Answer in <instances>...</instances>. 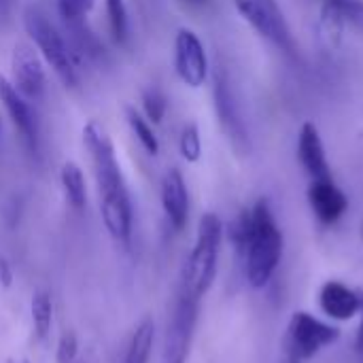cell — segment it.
Instances as JSON below:
<instances>
[{"instance_id": "cell-8", "label": "cell", "mask_w": 363, "mask_h": 363, "mask_svg": "<svg viewBox=\"0 0 363 363\" xmlns=\"http://www.w3.org/2000/svg\"><path fill=\"white\" fill-rule=\"evenodd\" d=\"M340 338V330L313 317L311 313H296L289 323V349L300 359H311L325 347Z\"/></svg>"}, {"instance_id": "cell-22", "label": "cell", "mask_w": 363, "mask_h": 363, "mask_svg": "<svg viewBox=\"0 0 363 363\" xmlns=\"http://www.w3.org/2000/svg\"><path fill=\"white\" fill-rule=\"evenodd\" d=\"M125 119H128V125H130V130L134 132L136 140L143 145V149H145L149 155H157L160 143H157V136H155L153 128L149 125V121H147L134 106H125Z\"/></svg>"}, {"instance_id": "cell-5", "label": "cell", "mask_w": 363, "mask_h": 363, "mask_svg": "<svg viewBox=\"0 0 363 363\" xmlns=\"http://www.w3.org/2000/svg\"><path fill=\"white\" fill-rule=\"evenodd\" d=\"M234 6L253 26V30L270 40L277 49L287 55L298 53L296 40L277 0H234Z\"/></svg>"}, {"instance_id": "cell-25", "label": "cell", "mask_w": 363, "mask_h": 363, "mask_svg": "<svg viewBox=\"0 0 363 363\" xmlns=\"http://www.w3.org/2000/svg\"><path fill=\"white\" fill-rule=\"evenodd\" d=\"M143 108H145V115L149 121L160 123L168 108V100H166L164 91L160 87H147L143 91Z\"/></svg>"}, {"instance_id": "cell-33", "label": "cell", "mask_w": 363, "mask_h": 363, "mask_svg": "<svg viewBox=\"0 0 363 363\" xmlns=\"http://www.w3.org/2000/svg\"><path fill=\"white\" fill-rule=\"evenodd\" d=\"M285 363H300V357H298V355H296V353L289 349V353H287V362Z\"/></svg>"}, {"instance_id": "cell-10", "label": "cell", "mask_w": 363, "mask_h": 363, "mask_svg": "<svg viewBox=\"0 0 363 363\" xmlns=\"http://www.w3.org/2000/svg\"><path fill=\"white\" fill-rule=\"evenodd\" d=\"M11 74H13V85L15 89L26 98V100H40L47 87V79H45V70L43 64L36 55V51L26 45L19 43L13 49L11 55Z\"/></svg>"}, {"instance_id": "cell-1", "label": "cell", "mask_w": 363, "mask_h": 363, "mask_svg": "<svg viewBox=\"0 0 363 363\" xmlns=\"http://www.w3.org/2000/svg\"><path fill=\"white\" fill-rule=\"evenodd\" d=\"M247 281L251 287L262 289L274 277L283 257V234L277 225L268 200H257L251 208V238L245 251Z\"/></svg>"}, {"instance_id": "cell-34", "label": "cell", "mask_w": 363, "mask_h": 363, "mask_svg": "<svg viewBox=\"0 0 363 363\" xmlns=\"http://www.w3.org/2000/svg\"><path fill=\"white\" fill-rule=\"evenodd\" d=\"M79 363H96V362H94L91 357H83V359H81V362H79Z\"/></svg>"}, {"instance_id": "cell-13", "label": "cell", "mask_w": 363, "mask_h": 363, "mask_svg": "<svg viewBox=\"0 0 363 363\" xmlns=\"http://www.w3.org/2000/svg\"><path fill=\"white\" fill-rule=\"evenodd\" d=\"M298 157L302 168L308 172V177L315 179H330V164L325 157V147L319 134V128L313 121H306L300 128L298 136Z\"/></svg>"}, {"instance_id": "cell-16", "label": "cell", "mask_w": 363, "mask_h": 363, "mask_svg": "<svg viewBox=\"0 0 363 363\" xmlns=\"http://www.w3.org/2000/svg\"><path fill=\"white\" fill-rule=\"evenodd\" d=\"M162 206L174 230H183L189 219V194L183 174L172 168L162 181Z\"/></svg>"}, {"instance_id": "cell-24", "label": "cell", "mask_w": 363, "mask_h": 363, "mask_svg": "<svg viewBox=\"0 0 363 363\" xmlns=\"http://www.w3.org/2000/svg\"><path fill=\"white\" fill-rule=\"evenodd\" d=\"M228 234H230V240H232L234 249L240 255H245L249 238H251V211H240L238 217L230 223Z\"/></svg>"}, {"instance_id": "cell-28", "label": "cell", "mask_w": 363, "mask_h": 363, "mask_svg": "<svg viewBox=\"0 0 363 363\" xmlns=\"http://www.w3.org/2000/svg\"><path fill=\"white\" fill-rule=\"evenodd\" d=\"M91 6H94V0H57V13L64 19V23L85 19Z\"/></svg>"}, {"instance_id": "cell-29", "label": "cell", "mask_w": 363, "mask_h": 363, "mask_svg": "<svg viewBox=\"0 0 363 363\" xmlns=\"http://www.w3.org/2000/svg\"><path fill=\"white\" fill-rule=\"evenodd\" d=\"M330 2L338 6L345 21H351L363 30V0H330Z\"/></svg>"}, {"instance_id": "cell-4", "label": "cell", "mask_w": 363, "mask_h": 363, "mask_svg": "<svg viewBox=\"0 0 363 363\" xmlns=\"http://www.w3.org/2000/svg\"><path fill=\"white\" fill-rule=\"evenodd\" d=\"M198 313H200V300L187 294L185 289H179V298L166 330L162 363H187L194 334H196Z\"/></svg>"}, {"instance_id": "cell-32", "label": "cell", "mask_w": 363, "mask_h": 363, "mask_svg": "<svg viewBox=\"0 0 363 363\" xmlns=\"http://www.w3.org/2000/svg\"><path fill=\"white\" fill-rule=\"evenodd\" d=\"M179 2H183V4H187V6H206V4H211V0H179Z\"/></svg>"}, {"instance_id": "cell-18", "label": "cell", "mask_w": 363, "mask_h": 363, "mask_svg": "<svg viewBox=\"0 0 363 363\" xmlns=\"http://www.w3.org/2000/svg\"><path fill=\"white\" fill-rule=\"evenodd\" d=\"M60 181H62V189H64L68 204L74 211H83L87 202V189H85V179H83L81 168L74 162H66L62 166Z\"/></svg>"}, {"instance_id": "cell-7", "label": "cell", "mask_w": 363, "mask_h": 363, "mask_svg": "<svg viewBox=\"0 0 363 363\" xmlns=\"http://www.w3.org/2000/svg\"><path fill=\"white\" fill-rule=\"evenodd\" d=\"M213 100H215V111H217L219 123H221L228 140L232 143V147L238 153H249V149H251L249 132L240 117V111H238V104L234 98V89L230 83V74L223 66H217L215 74H213Z\"/></svg>"}, {"instance_id": "cell-11", "label": "cell", "mask_w": 363, "mask_h": 363, "mask_svg": "<svg viewBox=\"0 0 363 363\" xmlns=\"http://www.w3.org/2000/svg\"><path fill=\"white\" fill-rule=\"evenodd\" d=\"M0 102H2V106L6 111V115L11 117L13 125L23 136V140L30 147V151H36L38 149V125H36V117H34L28 100L2 74H0Z\"/></svg>"}, {"instance_id": "cell-17", "label": "cell", "mask_w": 363, "mask_h": 363, "mask_svg": "<svg viewBox=\"0 0 363 363\" xmlns=\"http://www.w3.org/2000/svg\"><path fill=\"white\" fill-rule=\"evenodd\" d=\"M153 342H155V323L153 319H143L140 325L134 330L132 340L128 345L123 363H149L151 359V351H153Z\"/></svg>"}, {"instance_id": "cell-36", "label": "cell", "mask_w": 363, "mask_h": 363, "mask_svg": "<svg viewBox=\"0 0 363 363\" xmlns=\"http://www.w3.org/2000/svg\"><path fill=\"white\" fill-rule=\"evenodd\" d=\"M362 351H363V349H362Z\"/></svg>"}, {"instance_id": "cell-21", "label": "cell", "mask_w": 363, "mask_h": 363, "mask_svg": "<svg viewBox=\"0 0 363 363\" xmlns=\"http://www.w3.org/2000/svg\"><path fill=\"white\" fill-rule=\"evenodd\" d=\"M30 315H32V328H34L36 340H45L47 334H49V330H51V321H53L51 296L47 291H36L32 296Z\"/></svg>"}, {"instance_id": "cell-9", "label": "cell", "mask_w": 363, "mask_h": 363, "mask_svg": "<svg viewBox=\"0 0 363 363\" xmlns=\"http://www.w3.org/2000/svg\"><path fill=\"white\" fill-rule=\"evenodd\" d=\"M174 68L181 81L189 87L204 85L208 77V57L202 40L189 30L181 28L174 38Z\"/></svg>"}, {"instance_id": "cell-23", "label": "cell", "mask_w": 363, "mask_h": 363, "mask_svg": "<svg viewBox=\"0 0 363 363\" xmlns=\"http://www.w3.org/2000/svg\"><path fill=\"white\" fill-rule=\"evenodd\" d=\"M106 15H108V26L113 32V38L123 45L128 40V9L125 0H106Z\"/></svg>"}, {"instance_id": "cell-27", "label": "cell", "mask_w": 363, "mask_h": 363, "mask_svg": "<svg viewBox=\"0 0 363 363\" xmlns=\"http://www.w3.org/2000/svg\"><path fill=\"white\" fill-rule=\"evenodd\" d=\"M79 357V338L74 332L66 330L62 332L60 340H57V349H55V362L57 363H77Z\"/></svg>"}, {"instance_id": "cell-2", "label": "cell", "mask_w": 363, "mask_h": 363, "mask_svg": "<svg viewBox=\"0 0 363 363\" xmlns=\"http://www.w3.org/2000/svg\"><path fill=\"white\" fill-rule=\"evenodd\" d=\"M223 240V223L215 213L202 215L198 223V238L183 268L181 289L202 300L217 277V259Z\"/></svg>"}, {"instance_id": "cell-15", "label": "cell", "mask_w": 363, "mask_h": 363, "mask_svg": "<svg viewBox=\"0 0 363 363\" xmlns=\"http://www.w3.org/2000/svg\"><path fill=\"white\" fill-rule=\"evenodd\" d=\"M319 304H321V311L330 319L349 321L359 313L362 296H359V291L347 287L340 281H328L319 291Z\"/></svg>"}, {"instance_id": "cell-14", "label": "cell", "mask_w": 363, "mask_h": 363, "mask_svg": "<svg viewBox=\"0 0 363 363\" xmlns=\"http://www.w3.org/2000/svg\"><path fill=\"white\" fill-rule=\"evenodd\" d=\"M100 213L104 228L108 230L111 238L119 245H128L132 236V202L130 194H113L100 198Z\"/></svg>"}, {"instance_id": "cell-6", "label": "cell", "mask_w": 363, "mask_h": 363, "mask_svg": "<svg viewBox=\"0 0 363 363\" xmlns=\"http://www.w3.org/2000/svg\"><path fill=\"white\" fill-rule=\"evenodd\" d=\"M83 143L87 151L91 153V162H94V170H96V179L100 187V198L128 191L111 138L96 123H87L83 128Z\"/></svg>"}, {"instance_id": "cell-19", "label": "cell", "mask_w": 363, "mask_h": 363, "mask_svg": "<svg viewBox=\"0 0 363 363\" xmlns=\"http://www.w3.org/2000/svg\"><path fill=\"white\" fill-rule=\"evenodd\" d=\"M68 34L72 38L74 49L85 57V60H102L104 55V47L98 40V36L89 30V26L85 23V19H77V21H68L66 23Z\"/></svg>"}, {"instance_id": "cell-26", "label": "cell", "mask_w": 363, "mask_h": 363, "mask_svg": "<svg viewBox=\"0 0 363 363\" xmlns=\"http://www.w3.org/2000/svg\"><path fill=\"white\" fill-rule=\"evenodd\" d=\"M179 149H181V155L187 162H198L200 160V155H202V140H200V132H198L196 123H189V125L183 128L181 138H179Z\"/></svg>"}, {"instance_id": "cell-20", "label": "cell", "mask_w": 363, "mask_h": 363, "mask_svg": "<svg viewBox=\"0 0 363 363\" xmlns=\"http://www.w3.org/2000/svg\"><path fill=\"white\" fill-rule=\"evenodd\" d=\"M345 17L342 13L338 11L336 4H332L330 0H323L321 2V13H319V32H321V38L325 40L328 47H336L342 38V32H345Z\"/></svg>"}, {"instance_id": "cell-31", "label": "cell", "mask_w": 363, "mask_h": 363, "mask_svg": "<svg viewBox=\"0 0 363 363\" xmlns=\"http://www.w3.org/2000/svg\"><path fill=\"white\" fill-rule=\"evenodd\" d=\"M359 296H362V308H359V313H362V325H359V334H357V347L363 349V291H359Z\"/></svg>"}, {"instance_id": "cell-3", "label": "cell", "mask_w": 363, "mask_h": 363, "mask_svg": "<svg viewBox=\"0 0 363 363\" xmlns=\"http://www.w3.org/2000/svg\"><path fill=\"white\" fill-rule=\"evenodd\" d=\"M23 26L30 38L34 40L36 49L43 53L45 62L53 68L57 79L66 87H77L79 74L74 66V57L70 53V47L57 32V28L49 21V17L38 6H28L23 13Z\"/></svg>"}, {"instance_id": "cell-30", "label": "cell", "mask_w": 363, "mask_h": 363, "mask_svg": "<svg viewBox=\"0 0 363 363\" xmlns=\"http://www.w3.org/2000/svg\"><path fill=\"white\" fill-rule=\"evenodd\" d=\"M0 285L4 289H9L13 285V270H11V264L4 257H0Z\"/></svg>"}, {"instance_id": "cell-35", "label": "cell", "mask_w": 363, "mask_h": 363, "mask_svg": "<svg viewBox=\"0 0 363 363\" xmlns=\"http://www.w3.org/2000/svg\"><path fill=\"white\" fill-rule=\"evenodd\" d=\"M6 363H28V362H23V359H9Z\"/></svg>"}, {"instance_id": "cell-12", "label": "cell", "mask_w": 363, "mask_h": 363, "mask_svg": "<svg viewBox=\"0 0 363 363\" xmlns=\"http://www.w3.org/2000/svg\"><path fill=\"white\" fill-rule=\"evenodd\" d=\"M308 202L315 217L323 225L336 223L349 208V198L334 183V179H315L308 187Z\"/></svg>"}]
</instances>
